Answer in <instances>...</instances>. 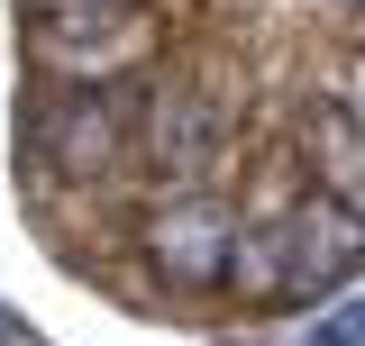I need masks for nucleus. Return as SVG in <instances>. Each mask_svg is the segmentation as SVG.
Returning <instances> with one entry per match:
<instances>
[{
    "label": "nucleus",
    "instance_id": "f257e3e1",
    "mask_svg": "<svg viewBox=\"0 0 365 346\" xmlns=\"http://www.w3.org/2000/svg\"><path fill=\"white\" fill-rule=\"evenodd\" d=\"M146 256H155V273H165V283H182V292H210V283H228L237 219H228L210 192H182V201H165V210H155V228H146Z\"/></svg>",
    "mask_w": 365,
    "mask_h": 346
},
{
    "label": "nucleus",
    "instance_id": "f03ea898",
    "mask_svg": "<svg viewBox=\"0 0 365 346\" xmlns=\"http://www.w3.org/2000/svg\"><path fill=\"white\" fill-rule=\"evenodd\" d=\"M283 246H292L283 292H338V283L365 264V210H347L338 192H311L302 210L283 219Z\"/></svg>",
    "mask_w": 365,
    "mask_h": 346
},
{
    "label": "nucleus",
    "instance_id": "7ed1b4c3",
    "mask_svg": "<svg viewBox=\"0 0 365 346\" xmlns=\"http://www.w3.org/2000/svg\"><path fill=\"white\" fill-rule=\"evenodd\" d=\"M110 146H119V110H110L101 91H64V100L46 110V128H37V155H46L55 173L110 164Z\"/></svg>",
    "mask_w": 365,
    "mask_h": 346
},
{
    "label": "nucleus",
    "instance_id": "20e7f679",
    "mask_svg": "<svg viewBox=\"0 0 365 346\" xmlns=\"http://www.w3.org/2000/svg\"><path fill=\"white\" fill-rule=\"evenodd\" d=\"M146 128H155L165 173H182V182H201V173H210V155H220V110H210L201 91H155Z\"/></svg>",
    "mask_w": 365,
    "mask_h": 346
},
{
    "label": "nucleus",
    "instance_id": "39448f33",
    "mask_svg": "<svg viewBox=\"0 0 365 346\" xmlns=\"http://www.w3.org/2000/svg\"><path fill=\"white\" fill-rule=\"evenodd\" d=\"M311 155H319V173H329V192H338L347 210H365V119L356 110H319L311 119Z\"/></svg>",
    "mask_w": 365,
    "mask_h": 346
},
{
    "label": "nucleus",
    "instance_id": "423d86ee",
    "mask_svg": "<svg viewBox=\"0 0 365 346\" xmlns=\"http://www.w3.org/2000/svg\"><path fill=\"white\" fill-rule=\"evenodd\" d=\"M283 273H292V246H283V228H237L228 283H237V292H283Z\"/></svg>",
    "mask_w": 365,
    "mask_h": 346
},
{
    "label": "nucleus",
    "instance_id": "0eeeda50",
    "mask_svg": "<svg viewBox=\"0 0 365 346\" xmlns=\"http://www.w3.org/2000/svg\"><path fill=\"white\" fill-rule=\"evenodd\" d=\"M311 346H365V292H347V301L329 310V319L311 328Z\"/></svg>",
    "mask_w": 365,
    "mask_h": 346
},
{
    "label": "nucleus",
    "instance_id": "6e6552de",
    "mask_svg": "<svg viewBox=\"0 0 365 346\" xmlns=\"http://www.w3.org/2000/svg\"><path fill=\"white\" fill-rule=\"evenodd\" d=\"M338 110H356V119H365V64H347V83H338Z\"/></svg>",
    "mask_w": 365,
    "mask_h": 346
},
{
    "label": "nucleus",
    "instance_id": "1a4fd4ad",
    "mask_svg": "<svg viewBox=\"0 0 365 346\" xmlns=\"http://www.w3.org/2000/svg\"><path fill=\"white\" fill-rule=\"evenodd\" d=\"M0 346H37V328H28L19 310H0Z\"/></svg>",
    "mask_w": 365,
    "mask_h": 346
}]
</instances>
